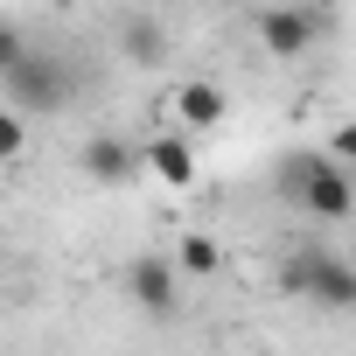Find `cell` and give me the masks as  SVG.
<instances>
[{"mask_svg":"<svg viewBox=\"0 0 356 356\" xmlns=\"http://www.w3.org/2000/svg\"><path fill=\"white\" fill-rule=\"evenodd\" d=\"M280 182L300 196V210H307L314 224H349V217H356V189H349L342 161H328V154L286 161V175H280Z\"/></svg>","mask_w":356,"mask_h":356,"instance_id":"1","label":"cell"},{"mask_svg":"<svg viewBox=\"0 0 356 356\" xmlns=\"http://www.w3.org/2000/svg\"><path fill=\"white\" fill-rule=\"evenodd\" d=\"M280 286L300 293V300H314V307H328V314L356 307V266L342 252H293L286 273H280Z\"/></svg>","mask_w":356,"mask_h":356,"instance_id":"2","label":"cell"},{"mask_svg":"<svg viewBox=\"0 0 356 356\" xmlns=\"http://www.w3.org/2000/svg\"><path fill=\"white\" fill-rule=\"evenodd\" d=\"M0 84H8L15 112H63V105H70V77H63V63H49L42 49H22L8 70H0Z\"/></svg>","mask_w":356,"mask_h":356,"instance_id":"3","label":"cell"},{"mask_svg":"<svg viewBox=\"0 0 356 356\" xmlns=\"http://www.w3.org/2000/svg\"><path fill=\"white\" fill-rule=\"evenodd\" d=\"M314 42H321V15L300 8V0H286V8H266V15H259V49H266L273 63H300Z\"/></svg>","mask_w":356,"mask_h":356,"instance_id":"4","label":"cell"},{"mask_svg":"<svg viewBox=\"0 0 356 356\" xmlns=\"http://www.w3.org/2000/svg\"><path fill=\"white\" fill-rule=\"evenodd\" d=\"M140 168L154 175L161 189H175V196H189V189H196V175H203L189 133H154V140H140Z\"/></svg>","mask_w":356,"mask_h":356,"instance_id":"5","label":"cell"},{"mask_svg":"<svg viewBox=\"0 0 356 356\" xmlns=\"http://www.w3.org/2000/svg\"><path fill=\"white\" fill-rule=\"evenodd\" d=\"M77 168L91 175V182L119 189V182H133V175H140V147H133V140H119V133H98V140H84V147H77Z\"/></svg>","mask_w":356,"mask_h":356,"instance_id":"6","label":"cell"},{"mask_svg":"<svg viewBox=\"0 0 356 356\" xmlns=\"http://www.w3.org/2000/svg\"><path fill=\"white\" fill-rule=\"evenodd\" d=\"M224 112H231L224 84H210V77H189V84H175V126H182L189 140H196V133H210V126H224Z\"/></svg>","mask_w":356,"mask_h":356,"instance_id":"7","label":"cell"},{"mask_svg":"<svg viewBox=\"0 0 356 356\" xmlns=\"http://www.w3.org/2000/svg\"><path fill=\"white\" fill-rule=\"evenodd\" d=\"M175 286H182V273H175L168 259H133L126 266V293H133V307H147V314H175Z\"/></svg>","mask_w":356,"mask_h":356,"instance_id":"8","label":"cell"},{"mask_svg":"<svg viewBox=\"0 0 356 356\" xmlns=\"http://www.w3.org/2000/svg\"><path fill=\"white\" fill-rule=\"evenodd\" d=\"M168 266H175V273H189V280H210V273H224V245L203 238V231H182V245H175Z\"/></svg>","mask_w":356,"mask_h":356,"instance_id":"9","label":"cell"},{"mask_svg":"<svg viewBox=\"0 0 356 356\" xmlns=\"http://www.w3.org/2000/svg\"><path fill=\"white\" fill-rule=\"evenodd\" d=\"M119 35H126L119 49H126L133 63H161V56H168V35H161V22H147V15H133Z\"/></svg>","mask_w":356,"mask_h":356,"instance_id":"10","label":"cell"},{"mask_svg":"<svg viewBox=\"0 0 356 356\" xmlns=\"http://www.w3.org/2000/svg\"><path fill=\"white\" fill-rule=\"evenodd\" d=\"M22 154H29V112L0 105V168H15Z\"/></svg>","mask_w":356,"mask_h":356,"instance_id":"11","label":"cell"},{"mask_svg":"<svg viewBox=\"0 0 356 356\" xmlns=\"http://www.w3.org/2000/svg\"><path fill=\"white\" fill-rule=\"evenodd\" d=\"M22 49H29V42H22V29H15V22H0V70H8Z\"/></svg>","mask_w":356,"mask_h":356,"instance_id":"12","label":"cell"}]
</instances>
